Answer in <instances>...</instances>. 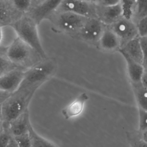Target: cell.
I'll list each match as a JSON object with an SVG mask.
<instances>
[{
    "instance_id": "22",
    "label": "cell",
    "mask_w": 147,
    "mask_h": 147,
    "mask_svg": "<svg viewBox=\"0 0 147 147\" xmlns=\"http://www.w3.org/2000/svg\"><path fill=\"white\" fill-rule=\"evenodd\" d=\"M127 138L131 147H147V143L142 138L138 131L128 132Z\"/></svg>"
},
{
    "instance_id": "33",
    "label": "cell",
    "mask_w": 147,
    "mask_h": 147,
    "mask_svg": "<svg viewBox=\"0 0 147 147\" xmlns=\"http://www.w3.org/2000/svg\"><path fill=\"white\" fill-rule=\"evenodd\" d=\"M45 0H32L31 8L34 7L38 6L40 4L45 1ZM30 8V9H31Z\"/></svg>"
},
{
    "instance_id": "23",
    "label": "cell",
    "mask_w": 147,
    "mask_h": 147,
    "mask_svg": "<svg viewBox=\"0 0 147 147\" xmlns=\"http://www.w3.org/2000/svg\"><path fill=\"white\" fill-rule=\"evenodd\" d=\"M12 7L19 13L24 14L30 10L32 0H8Z\"/></svg>"
},
{
    "instance_id": "4",
    "label": "cell",
    "mask_w": 147,
    "mask_h": 147,
    "mask_svg": "<svg viewBox=\"0 0 147 147\" xmlns=\"http://www.w3.org/2000/svg\"><path fill=\"white\" fill-rule=\"evenodd\" d=\"M57 62L53 57L47 58L26 71L20 86H28L38 89L52 78L57 72Z\"/></svg>"
},
{
    "instance_id": "34",
    "label": "cell",
    "mask_w": 147,
    "mask_h": 147,
    "mask_svg": "<svg viewBox=\"0 0 147 147\" xmlns=\"http://www.w3.org/2000/svg\"><path fill=\"white\" fill-rule=\"evenodd\" d=\"M4 130V123L2 118L1 115V110H0V135L3 132Z\"/></svg>"
},
{
    "instance_id": "24",
    "label": "cell",
    "mask_w": 147,
    "mask_h": 147,
    "mask_svg": "<svg viewBox=\"0 0 147 147\" xmlns=\"http://www.w3.org/2000/svg\"><path fill=\"white\" fill-rule=\"evenodd\" d=\"M139 129L140 134L147 130V111L139 108Z\"/></svg>"
},
{
    "instance_id": "17",
    "label": "cell",
    "mask_w": 147,
    "mask_h": 147,
    "mask_svg": "<svg viewBox=\"0 0 147 147\" xmlns=\"http://www.w3.org/2000/svg\"><path fill=\"white\" fill-rule=\"evenodd\" d=\"M120 53L127 62L128 75L131 84L141 83L144 71L142 65L136 62L123 53Z\"/></svg>"
},
{
    "instance_id": "7",
    "label": "cell",
    "mask_w": 147,
    "mask_h": 147,
    "mask_svg": "<svg viewBox=\"0 0 147 147\" xmlns=\"http://www.w3.org/2000/svg\"><path fill=\"white\" fill-rule=\"evenodd\" d=\"M108 27L120 40L121 48L132 40L140 37L136 23L129 17L123 16L117 21Z\"/></svg>"
},
{
    "instance_id": "3",
    "label": "cell",
    "mask_w": 147,
    "mask_h": 147,
    "mask_svg": "<svg viewBox=\"0 0 147 147\" xmlns=\"http://www.w3.org/2000/svg\"><path fill=\"white\" fill-rule=\"evenodd\" d=\"M35 21L28 13L24 14L10 26L16 36L34 49L43 59L47 58L46 53L40 42L38 26Z\"/></svg>"
},
{
    "instance_id": "35",
    "label": "cell",
    "mask_w": 147,
    "mask_h": 147,
    "mask_svg": "<svg viewBox=\"0 0 147 147\" xmlns=\"http://www.w3.org/2000/svg\"><path fill=\"white\" fill-rule=\"evenodd\" d=\"M3 40V27L0 26V46H1Z\"/></svg>"
},
{
    "instance_id": "28",
    "label": "cell",
    "mask_w": 147,
    "mask_h": 147,
    "mask_svg": "<svg viewBox=\"0 0 147 147\" xmlns=\"http://www.w3.org/2000/svg\"><path fill=\"white\" fill-rule=\"evenodd\" d=\"M10 137L11 136L4 129L3 132L0 135V147H7Z\"/></svg>"
},
{
    "instance_id": "14",
    "label": "cell",
    "mask_w": 147,
    "mask_h": 147,
    "mask_svg": "<svg viewBox=\"0 0 147 147\" xmlns=\"http://www.w3.org/2000/svg\"><path fill=\"white\" fill-rule=\"evenodd\" d=\"M23 15L14 9L8 0H0V26H11Z\"/></svg>"
},
{
    "instance_id": "10",
    "label": "cell",
    "mask_w": 147,
    "mask_h": 147,
    "mask_svg": "<svg viewBox=\"0 0 147 147\" xmlns=\"http://www.w3.org/2000/svg\"><path fill=\"white\" fill-rule=\"evenodd\" d=\"M62 0H45L37 7L31 8L28 14L39 25L43 20L49 17L57 10Z\"/></svg>"
},
{
    "instance_id": "8",
    "label": "cell",
    "mask_w": 147,
    "mask_h": 147,
    "mask_svg": "<svg viewBox=\"0 0 147 147\" xmlns=\"http://www.w3.org/2000/svg\"><path fill=\"white\" fill-rule=\"evenodd\" d=\"M56 11L70 12L87 18H97L95 3L82 0H62Z\"/></svg>"
},
{
    "instance_id": "1",
    "label": "cell",
    "mask_w": 147,
    "mask_h": 147,
    "mask_svg": "<svg viewBox=\"0 0 147 147\" xmlns=\"http://www.w3.org/2000/svg\"><path fill=\"white\" fill-rule=\"evenodd\" d=\"M38 89L28 86H20L11 93L0 106L4 127L28 110L31 100Z\"/></svg>"
},
{
    "instance_id": "5",
    "label": "cell",
    "mask_w": 147,
    "mask_h": 147,
    "mask_svg": "<svg viewBox=\"0 0 147 147\" xmlns=\"http://www.w3.org/2000/svg\"><path fill=\"white\" fill-rule=\"evenodd\" d=\"M87 19L70 12L56 11L48 20L58 31L75 38Z\"/></svg>"
},
{
    "instance_id": "12",
    "label": "cell",
    "mask_w": 147,
    "mask_h": 147,
    "mask_svg": "<svg viewBox=\"0 0 147 147\" xmlns=\"http://www.w3.org/2000/svg\"><path fill=\"white\" fill-rule=\"evenodd\" d=\"M31 125L28 110L9 122L4 127V129L10 136L15 137L28 133Z\"/></svg>"
},
{
    "instance_id": "11",
    "label": "cell",
    "mask_w": 147,
    "mask_h": 147,
    "mask_svg": "<svg viewBox=\"0 0 147 147\" xmlns=\"http://www.w3.org/2000/svg\"><path fill=\"white\" fill-rule=\"evenodd\" d=\"M26 71L16 68L0 78V89L13 93L20 87Z\"/></svg>"
},
{
    "instance_id": "18",
    "label": "cell",
    "mask_w": 147,
    "mask_h": 147,
    "mask_svg": "<svg viewBox=\"0 0 147 147\" xmlns=\"http://www.w3.org/2000/svg\"><path fill=\"white\" fill-rule=\"evenodd\" d=\"M147 16V0H134L129 12V17L137 23Z\"/></svg>"
},
{
    "instance_id": "30",
    "label": "cell",
    "mask_w": 147,
    "mask_h": 147,
    "mask_svg": "<svg viewBox=\"0 0 147 147\" xmlns=\"http://www.w3.org/2000/svg\"><path fill=\"white\" fill-rule=\"evenodd\" d=\"M11 93L0 89V106L6 101Z\"/></svg>"
},
{
    "instance_id": "37",
    "label": "cell",
    "mask_w": 147,
    "mask_h": 147,
    "mask_svg": "<svg viewBox=\"0 0 147 147\" xmlns=\"http://www.w3.org/2000/svg\"><path fill=\"white\" fill-rule=\"evenodd\" d=\"M82 1H85L87 2H92V0H82Z\"/></svg>"
},
{
    "instance_id": "16",
    "label": "cell",
    "mask_w": 147,
    "mask_h": 147,
    "mask_svg": "<svg viewBox=\"0 0 147 147\" xmlns=\"http://www.w3.org/2000/svg\"><path fill=\"white\" fill-rule=\"evenodd\" d=\"M119 52H123L139 63L142 65L143 56L140 37L135 38L128 42L120 49Z\"/></svg>"
},
{
    "instance_id": "27",
    "label": "cell",
    "mask_w": 147,
    "mask_h": 147,
    "mask_svg": "<svg viewBox=\"0 0 147 147\" xmlns=\"http://www.w3.org/2000/svg\"><path fill=\"white\" fill-rule=\"evenodd\" d=\"M143 52V60L142 65L144 69H147V37H140Z\"/></svg>"
},
{
    "instance_id": "20",
    "label": "cell",
    "mask_w": 147,
    "mask_h": 147,
    "mask_svg": "<svg viewBox=\"0 0 147 147\" xmlns=\"http://www.w3.org/2000/svg\"><path fill=\"white\" fill-rule=\"evenodd\" d=\"M31 141V147H58L49 140L38 134L31 125L28 131Z\"/></svg>"
},
{
    "instance_id": "19",
    "label": "cell",
    "mask_w": 147,
    "mask_h": 147,
    "mask_svg": "<svg viewBox=\"0 0 147 147\" xmlns=\"http://www.w3.org/2000/svg\"><path fill=\"white\" fill-rule=\"evenodd\" d=\"M131 85L138 108L147 111V89L142 86L141 82Z\"/></svg>"
},
{
    "instance_id": "15",
    "label": "cell",
    "mask_w": 147,
    "mask_h": 147,
    "mask_svg": "<svg viewBox=\"0 0 147 147\" xmlns=\"http://www.w3.org/2000/svg\"><path fill=\"white\" fill-rule=\"evenodd\" d=\"M89 99V96L86 93H81L62 110L63 116L66 120H69L79 115L83 112L85 104Z\"/></svg>"
},
{
    "instance_id": "21",
    "label": "cell",
    "mask_w": 147,
    "mask_h": 147,
    "mask_svg": "<svg viewBox=\"0 0 147 147\" xmlns=\"http://www.w3.org/2000/svg\"><path fill=\"white\" fill-rule=\"evenodd\" d=\"M16 68L6 56L5 47L0 46V78Z\"/></svg>"
},
{
    "instance_id": "38",
    "label": "cell",
    "mask_w": 147,
    "mask_h": 147,
    "mask_svg": "<svg viewBox=\"0 0 147 147\" xmlns=\"http://www.w3.org/2000/svg\"><path fill=\"white\" fill-rule=\"evenodd\" d=\"M96 1L97 0H92V2L94 3H95Z\"/></svg>"
},
{
    "instance_id": "13",
    "label": "cell",
    "mask_w": 147,
    "mask_h": 147,
    "mask_svg": "<svg viewBox=\"0 0 147 147\" xmlns=\"http://www.w3.org/2000/svg\"><path fill=\"white\" fill-rule=\"evenodd\" d=\"M96 47L103 52L119 51L121 48V41L115 34L106 26Z\"/></svg>"
},
{
    "instance_id": "2",
    "label": "cell",
    "mask_w": 147,
    "mask_h": 147,
    "mask_svg": "<svg viewBox=\"0 0 147 147\" xmlns=\"http://www.w3.org/2000/svg\"><path fill=\"white\" fill-rule=\"evenodd\" d=\"M5 54L15 66L25 71L44 59L34 49L17 37L5 47Z\"/></svg>"
},
{
    "instance_id": "6",
    "label": "cell",
    "mask_w": 147,
    "mask_h": 147,
    "mask_svg": "<svg viewBox=\"0 0 147 147\" xmlns=\"http://www.w3.org/2000/svg\"><path fill=\"white\" fill-rule=\"evenodd\" d=\"M106 27L98 18H87L75 38L96 47Z\"/></svg>"
},
{
    "instance_id": "36",
    "label": "cell",
    "mask_w": 147,
    "mask_h": 147,
    "mask_svg": "<svg viewBox=\"0 0 147 147\" xmlns=\"http://www.w3.org/2000/svg\"><path fill=\"white\" fill-rule=\"evenodd\" d=\"M139 133H140V132H139ZM140 134L142 139L147 143V131H145V132H143V133Z\"/></svg>"
},
{
    "instance_id": "29",
    "label": "cell",
    "mask_w": 147,
    "mask_h": 147,
    "mask_svg": "<svg viewBox=\"0 0 147 147\" xmlns=\"http://www.w3.org/2000/svg\"><path fill=\"white\" fill-rule=\"evenodd\" d=\"M121 2V0H97L95 3L98 5L108 6L118 4Z\"/></svg>"
},
{
    "instance_id": "9",
    "label": "cell",
    "mask_w": 147,
    "mask_h": 147,
    "mask_svg": "<svg viewBox=\"0 0 147 147\" xmlns=\"http://www.w3.org/2000/svg\"><path fill=\"white\" fill-rule=\"evenodd\" d=\"M95 4L97 18L107 26L112 25L124 16V10L121 3L108 6Z\"/></svg>"
},
{
    "instance_id": "32",
    "label": "cell",
    "mask_w": 147,
    "mask_h": 147,
    "mask_svg": "<svg viewBox=\"0 0 147 147\" xmlns=\"http://www.w3.org/2000/svg\"><path fill=\"white\" fill-rule=\"evenodd\" d=\"M7 147H19V146L17 145L16 141L15 140L13 137L11 136L9 141Z\"/></svg>"
},
{
    "instance_id": "26",
    "label": "cell",
    "mask_w": 147,
    "mask_h": 147,
    "mask_svg": "<svg viewBox=\"0 0 147 147\" xmlns=\"http://www.w3.org/2000/svg\"><path fill=\"white\" fill-rule=\"evenodd\" d=\"M136 26L139 37H147V16L138 21Z\"/></svg>"
},
{
    "instance_id": "25",
    "label": "cell",
    "mask_w": 147,
    "mask_h": 147,
    "mask_svg": "<svg viewBox=\"0 0 147 147\" xmlns=\"http://www.w3.org/2000/svg\"><path fill=\"white\" fill-rule=\"evenodd\" d=\"M13 137L19 147H31V141L29 133Z\"/></svg>"
},
{
    "instance_id": "31",
    "label": "cell",
    "mask_w": 147,
    "mask_h": 147,
    "mask_svg": "<svg viewBox=\"0 0 147 147\" xmlns=\"http://www.w3.org/2000/svg\"><path fill=\"white\" fill-rule=\"evenodd\" d=\"M142 84V86L147 89V69H144V72L142 74L141 79Z\"/></svg>"
}]
</instances>
